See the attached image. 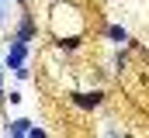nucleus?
Returning a JSON list of instances; mask_svg holds the SVG:
<instances>
[{
    "label": "nucleus",
    "mask_w": 149,
    "mask_h": 138,
    "mask_svg": "<svg viewBox=\"0 0 149 138\" xmlns=\"http://www.w3.org/2000/svg\"><path fill=\"white\" fill-rule=\"evenodd\" d=\"M70 104L80 107V110H97L104 104V90H73L70 93Z\"/></svg>",
    "instance_id": "1"
},
{
    "label": "nucleus",
    "mask_w": 149,
    "mask_h": 138,
    "mask_svg": "<svg viewBox=\"0 0 149 138\" xmlns=\"http://www.w3.org/2000/svg\"><path fill=\"white\" fill-rule=\"evenodd\" d=\"M21 66H28V41L10 38V41H7V69H10V72H17Z\"/></svg>",
    "instance_id": "2"
},
{
    "label": "nucleus",
    "mask_w": 149,
    "mask_h": 138,
    "mask_svg": "<svg viewBox=\"0 0 149 138\" xmlns=\"http://www.w3.org/2000/svg\"><path fill=\"white\" fill-rule=\"evenodd\" d=\"M35 34H38V21H35V14L24 7L21 21H17V28H14V38H21V41H35Z\"/></svg>",
    "instance_id": "3"
},
{
    "label": "nucleus",
    "mask_w": 149,
    "mask_h": 138,
    "mask_svg": "<svg viewBox=\"0 0 149 138\" xmlns=\"http://www.w3.org/2000/svg\"><path fill=\"white\" fill-rule=\"evenodd\" d=\"M104 38L114 41V45H128V41H132V34L125 31L121 24H104Z\"/></svg>",
    "instance_id": "4"
},
{
    "label": "nucleus",
    "mask_w": 149,
    "mask_h": 138,
    "mask_svg": "<svg viewBox=\"0 0 149 138\" xmlns=\"http://www.w3.org/2000/svg\"><path fill=\"white\" fill-rule=\"evenodd\" d=\"M7 135H14V138H21V135H31V121L28 117H14V121H7V128H3Z\"/></svg>",
    "instance_id": "5"
},
{
    "label": "nucleus",
    "mask_w": 149,
    "mask_h": 138,
    "mask_svg": "<svg viewBox=\"0 0 149 138\" xmlns=\"http://www.w3.org/2000/svg\"><path fill=\"white\" fill-rule=\"evenodd\" d=\"M111 66H114V72H125V66H128V52H125V48H118V52H114Z\"/></svg>",
    "instance_id": "6"
},
{
    "label": "nucleus",
    "mask_w": 149,
    "mask_h": 138,
    "mask_svg": "<svg viewBox=\"0 0 149 138\" xmlns=\"http://www.w3.org/2000/svg\"><path fill=\"white\" fill-rule=\"evenodd\" d=\"M7 24V0H0V28Z\"/></svg>",
    "instance_id": "7"
},
{
    "label": "nucleus",
    "mask_w": 149,
    "mask_h": 138,
    "mask_svg": "<svg viewBox=\"0 0 149 138\" xmlns=\"http://www.w3.org/2000/svg\"><path fill=\"white\" fill-rule=\"evenodd\" d=\"M0 100H7V93H3V66H0Z\"/></svg>",
    "instance_id": "8"
},
{
    "label": "nucleus",
    "mask_w": 149,
    "mask_h": 138,
    "mask_svg": "<svg viewBox=\"0 0 149 138\" xmlns=\"http://www.w3.org/2000/svg\"><path fill=\"white\" fill-rule=\"evenodd\" d=\"M14 3H17V7H28V3H31V0H14Z\"/></svg>",
    "instance_id": "9"
}]
</instances>
